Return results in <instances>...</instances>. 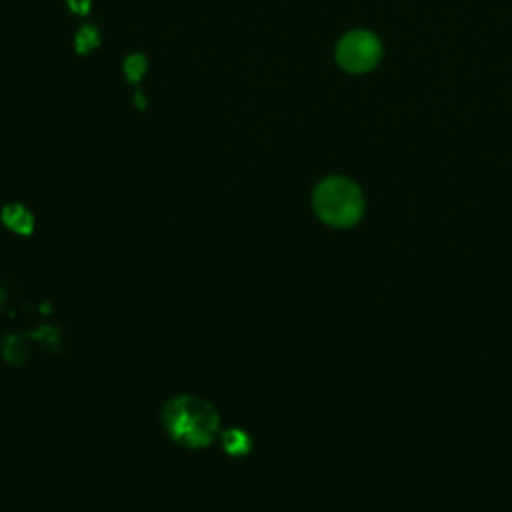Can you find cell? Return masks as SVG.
Wrapping results in <instances>:
<instances>
[{
  "label": "cell",
  "instance_id": "6da1fadb",
  "mask_svg": "<svg viewBox=\"0 0 512 512\" xmlns=\"http://www.w3.org/2000/svg\"><path fill=\"white\" fill-rule=\"evenodd\" d=\"M164 426L178 444L198 448L216 436L218 414L202 398L176 396L164 408Z\"/></svg>",
  "mask_w": 512,
  "mask_h": 512
},
{
  "label": "cell",
  "instance_id": "7a4b0ae2",
  "mask_svg": "<svg viewBox=\"0 0 512 512\" xmlns=\"http://www.w3.org/2000/svg\"><path fill=\"white\" fill-rule=\"evenodd\" d=\"M312 204L318 218L334 228L354 226L364 214L362 190L344 176L324 178L312 194Z\"/></svg>",
  "mask_w": 512,
  "mask_h": 512
},
{
  "label": "cell",
  "instance_id": "3957f363",
  "mask_svg": "<svg viewBox=\"0 0 512 512\" xmlns=\"http://www.w3.org/2000/svg\"><path fill=\"white\" fill-rule=\"evenodd\" d=\"M384 48L380 38L370 30L346 32L336 44V62L350 74H366L382 60Z\"/></svg>",
  "mask_w": 512,
  "mask_h": 512
},
{
  "label": "cell",
  "instance_id": "277c9868",
  "mask_svg": "<svg viewBox=\"0 0 512 512\" xmlns=\"http://www.w3.org/2000/svg\"><path fill=\"white\" fill-rule=\"evenodd\" d=\"M4 222H6V226H10L12 230H16L20 234H28L32 228V216L28 214L26 208H22L18 204L4 208Z\"/></svg>",
  "mask_w": 512,
  "mask_h": 512
},
{
  "label": "cell",
  "instance_id": "5b68a950",
  "mask_svg": "<svg viewBox=\"0 0 512 512\" xmlns=\"http://www.w3.org/2000/svg\"><path fill=\"white\" fill-rule=\"evenodd\" d=\"M222 444L228 454H246L250 450V438L240 430H228L222 434Z\"/></svg>",
  "mask_w": 512,
  "mask_h": 512
},
{
  "label": "cell",
  "instance_id": "8992f818",
  "mask_svg": "<svg viewBox=\"0 0 512 512\" xmlns=\"http://www.w3.org/2000/svg\"><path fill=\"white\" fill-rule=\"evenodd\" d=\"M144 70H146V58L142 54H132V56L126 58L124 72H126L130 82H138L140 76L144 74Z\"/></svg>",
  "mask_w": 512,
  "mask_h": 512
},
{
  "label": "cell",
  "instance_id": "52a82bcc",
  "mask_svg": "<svg viewBox=\"0 0 512 512\" xmlns=\"http://www.w3.org/2000/svg\"><path fill=\"white\" fill-rule=\"evenodd\" d=\"M98 42H100V38H98V34H96L94 28H82V32L76 36V48H78V52H88V50H92L94 46H98Z\"/></svg>",
  "mask_w": 512,
  "mask_h": 512
},
{
  "label": "cell",
  "instance_id": "ba28073f",
  "mask_svg": "<svg viewBox=\"0 0 512 512\" xmlns=\"http://www.w3.org/2000/svg\"><path fill=\"white\" fill-rule=\"evenodd\" d=\"M68 6L78 14H86L90 10V0H68Z\"/></svg>",
  "mask_w": 512,
  "mask_h": 512
},
{
  "label": "cell",
  "instance_id": "9c48e42d",
  "mask_svg": "<svg viewBox=\"0 0 512 512\" xmlns=\"http://www.w3.org/2000/svg\"><path fill=\"white\" fill-rule=\"evenodd\" d=\"M134 102L140 106V108H144L146 104H144V98H142V94H136V98H134Z\"/></svg>",
  "mask_w": 512,
  "mask_h": 512
}]
</instances>
